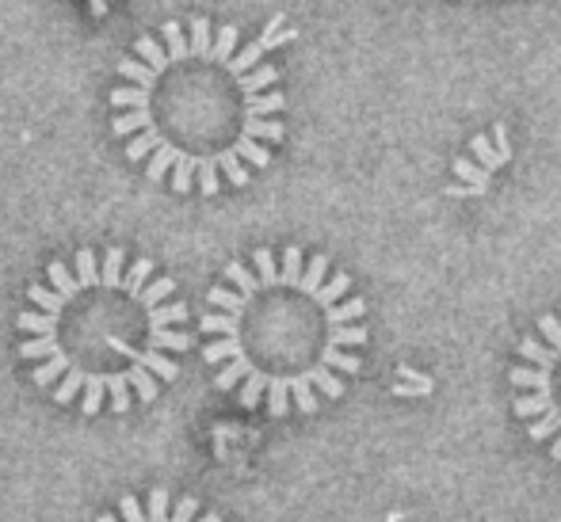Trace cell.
Returning a JSON list of instances; mask_svg holds the SVG:
<instances>
[{"label":"cell","mask_w":561,"mask_h":522,"mask_svg":"<svg viewBox=\"0 0 561 522\" xmlns=\"http://www.w3.org/2000/svg\"><path fill=\"white\" fill-rule=\"evenodd\" d=\"M508 390L512 413L527 427V439L561 462V310L539 316L531 336L519 339Z\"/></svg>","instance_id":"obj_4"},{"label":"cell","mask_w":561,"mask_h":522,"mask_svg":"<svg viewBox=\"0 0 561 522\" xmlns=\"http://www.w3.org/2000/svg\"><path fill=\"white\" fill-rule=\"evenodd\" d=\"M199 332L218 390L275 419L313 416L344 397L370 339L367 302L352 275L298 244L256 248L249 264H229L226 282L210 287Z\"/></svg>","instance_id":"obj_2"},{"label":"cell","mask_w":561,"mask_h":522,"mask_svg":"<svg viewBox=\"0 0 561 522\" xmlns=\"http://www.w3.org/2000/svg\"><path fill=\"white\" fill-rule=\"evenodd\" d=\"M172 294L176 282L157 275L153 259H126L123 248L100 259L81 248L73 264L54 259L46 279L27 287L31 310L15 316L31 382L84 416L153 405L180 378L176 355L195 344L180 328L187 305Z\"/></svg>","instance_id":"obj_3"},{"label":"cell","mask_w":561,"mask_h":522,"mask_svg":"<svg viewBox=\"0 0 561 522\" xmlns=\"http://www.w3.org/2000/svg\"><path fill=\"white\" fill-rule=\"evenodd\" d=\"M290 38L283 15L267 20L256 38L207 15L187 27L169 20L161 38L141 35L118 58L123 84L107 96L126 161L176 195L210 199L222 187H244L287 138V92L272 54Z\"/></svg>","instance_id":"obj_1"},{"label":"cell","mask_w":561,"mask_h":522,"mask_svg":"<svg viewBox=\"0 0 561 522\" xmlns=\"http://www.w3.org/2000/svg\"><path fill=\"white\" fill-rule=\"evenodd\" d=\"M96 522H222L218 511H203L199 500L180 496L172 500L169 488H153L146 500L123 496L118 500V515H100Z\"/></svg>","instance_id":"obj_5"}]
</instances>
